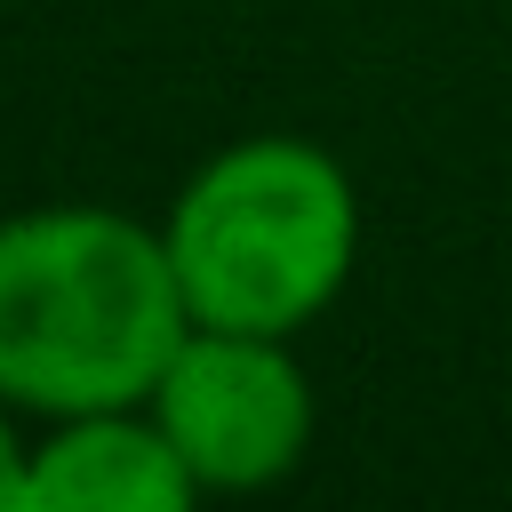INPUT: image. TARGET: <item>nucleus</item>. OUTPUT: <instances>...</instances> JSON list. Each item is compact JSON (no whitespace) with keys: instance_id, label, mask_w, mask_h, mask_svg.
<instances>
[{"instance_id":"nucleus-1","label":"nucleus","mask_w":512,"mask_h":512,"mask_svg":"<svg viewBox=\"0 0 512 512\" xmlns=\"http://www.w3.org/2000/svg\"><path fill=\"white\" fill-rule=\"evenodd\" d=\"M192 312L160 224L104 200L0 216V400L16 416H88L152 400Z\"/></svg>"},{"instance_id":"nucleus-3","label":"nucleus","mask_w":512,"mask_h":512,"mask_svg":"<svg viewBox=\"0 0 512 512\" xmlns=\"http://www.w3.org/2000/svg\"><path fill=\"white\" fill-rule=\"evenodd\" d=\"M160 432L176 440L184 472L200 496H256L280 488L320 424L312 376L296 360V336H256V328H184L168 352L152 400Z\"/></svg>"},{"instance_id":"nucleus-5","label":"nucleus","mask_w":512,"mask_h":512,"mask_svg":"<svg viewBox=\"0 0 512 512\" xmlns=\"http://www.w3.org/2000/svg\"><path fill=\"white\" fill-rule=\"evenodd\" d=\"M24 456H32L24 416L0 400V512H24Z\"/></svg>"},{"instance_id":"nucleus-4","label":"nucleus","mask_w":512,"mask_h":512,"mask_svg":"<svg viewBox=\"0 0 512 512\" xmlns=\"http://www.w3.org/2000/svg\"><path fill=\"white\" fill-rule=\"evenodd\" d=\"M192 496L200 480L144 400L56 416L24 456V512H184Z\"/></svg>"},{"instance_id":"nucleus-2","label":"nucleus","mask_w":512,"mask_h":512,"mask_svg":"<svg viewBox=\"0 0 512 512\" xmlns=\"http://www.w3.org/2000/svg\"><path fill=\"white\" fill-rule=\"evenodd\" d=\"M160 240L200 328L304 336L360 264V192L328 144L264 128L176 184Z\"/></svg>"}]
</instances>
